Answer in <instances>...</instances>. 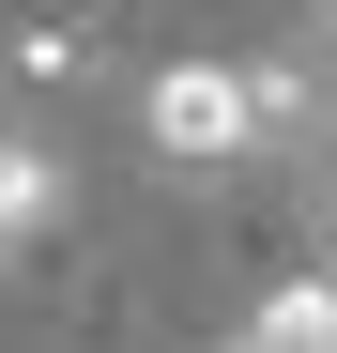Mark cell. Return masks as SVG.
<instances>
[{"instance_id":"obj_1","label":"cell","mask_w":337,"mask_h":353,"mask_svg":"<svg viewBox=\"0 0 337 353\" xmlns=\"http://www.w3.org/2000/svg\"><path fill=\"white\" fill-rule=\"evenodd\" d=\"M138 139H153V169L168 185H230V169H261V154H292V123H276V77L261 62H153V92H138Z\"/></svg>"},{"instance_id":"obj_2","label":"cell","mask_w":337,"mask_h":353,"mask_svg":"<svg viewBox=\"0 0 337 353\" xmlns=\"http://www.w3.org/2000/svg\"><path fill=\"white\" fill-rule=\"evenodd\" d=\"M230 353H337V276H292V292H261Z\"/></svg>"},{"instance_id":"obj_3","label":"cell","mask_w":337,"mask_h":353,"mask_svg":"<svg viewBox=\"0 0 337 353\" xmlns=\"http://www.w3.org/2000/svg\"><path fill=\"white\" fill-rule=\"evenodd\" d=\"M46 215H62V169H46V154H31L16 123H0V261H16V246H31Z\"/></svg>"},{"instance_id":"obj_4","label":"cell","mask_w":337,"mask_h":353,"mask_svg":"<svg viewBox=\"0 0 337 353\" xmlns=\"http://www.w3.org/2000/svg\"><path fill=\"white\" fill-rule=\"evenodd\" d=\"M307 230H322V276H337V123L307 139Z\"/></svg>"}]
</instances>
